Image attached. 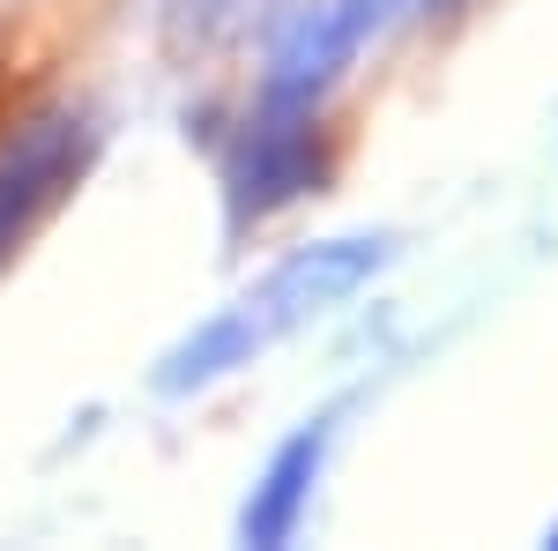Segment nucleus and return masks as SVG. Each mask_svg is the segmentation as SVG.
Wrapping results in <instances>:
<instances>
[{
  "mask_svg": "<svg viewBox=\"0 0 558 551\" xmlns=\"http://www.w3.org/2000/svg\"><path fill=\"white\" fill-rule=\"evenodd\" d=\"M380 268H387V231H343V239L291 247L254 291H239L223 313H209L194 336L179 343L172 358H165V373H157V387L165 395H194V387L231 381L239 366H254L260 350H276L291 328H305L328 306L357 298Z\"/></svg>",
  "mask_w": 558,
  "mask_h": 551,
  "instance_id": "f257e3e1",
  "label": "nucleus"
},
{
  "mask_svg": "<svg viewBox=\"0 0 558 551\" xmlns=\"http://www.w3.org/2000/svg\"><path fill=\"white\" fill-rule=\"evenodd\" d=\"M89 149H97V128L75 105H45V112L8 128V142H0V268L23 254L31 231L83 187Z\"/></svg>",
  "mask_w": 558,
  "mask_h": 551,
  "instance_id": "f03ea898",
  "label": "nucleus"
},
{
  "mask_svg": "<svg viewBox=\"0 0 558 551\" xmlns=\"http://www.w3.org/2000/svg\"><path fill=\"white\" fill-rule=\"evenodd\" d=\"M320 179H328V142H320L313 105H254V120L223 165L231 224H268L276 209L320 194Z\"/></svg>",
  "mask_w": 558,
  "mask_h": 551,
  "instance_id": "7ed1b4c3",
  "label": "nucleus"
},
{
  "mask_svg": "<svg viewBox=\"0 0 558 551\" xmlns=\"http://www.w3.org/2000/svg\"><path fill=\"white\" fill-rule=\"evenodd\" d=\"M402 0H313L283 23V38L268 52V75H260V105H313L350 75V60L365 52V38L380 31Z\"/></svg>",
  "mask_w": 558,
  "mask_h": 551,
  "instance_id": "20e7f679",
  "label": "nucleus"
},
{
  "mask_svg": "<svg viewBox=\"0 0 558 551\" xmlns=\"http://www.w3.org/2000/svg\"><path fill=\"white\" fill-rule=\"evenodd\" d=\"M328 447H336V410H320V418H305L276 455L268 469L254 477V492H246V514H239V537L260 551L291 544L305 529V514H313V484H320V469H328Z\"/></svg>",
  "mask_w": 558,
  "mask_h": 551,
  "instance_id": "39448f33",
  "label": "nucleus"
},
{
  "mask_svg": "<svg viewBox=\"0 0 558 551\" xmlns=\"http://www.w3.org/2000/svg\"><path fill=\"white\" fill-rule=\"evenodd\" d=\"M417 8H425V15H462L470 0H417Z\"/></svg>",
  "mask_w": 558,
  "mask_h": 551,
  "instance_id": "423d86ee",
  "label": "nucleus"
},
{
  "mask_svg": "<svg viewBox=\"0 0 558 551\" xmlns=\"http://www.w3.org/2000/svg\"><path fill=\"white\" fill-rule=\"evenodd\" d=\"M544 544H558V529H551V537H544Z\"/></svg>",
  "mask_w": 558,
  "mask_h": 551,
  "instance_id": "0eeeda50",
  "label": "nucleus"
}]
</instances>
